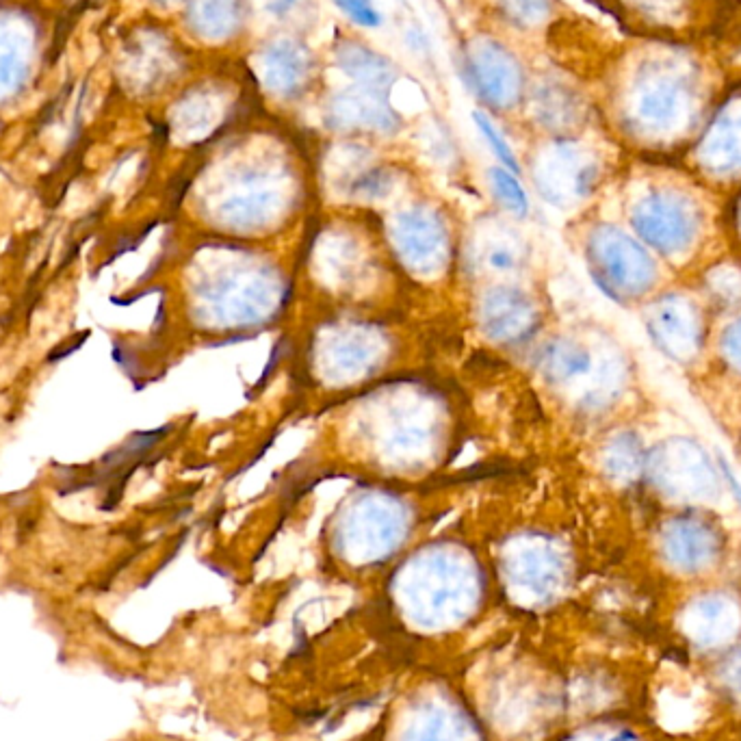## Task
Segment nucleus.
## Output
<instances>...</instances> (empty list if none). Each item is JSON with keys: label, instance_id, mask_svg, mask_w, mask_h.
<instances>
[{"label": "nucleus", "instance_id": "7", "mask_svg": "<svg viewBox=\"0 0 741 741\" xmlns=\"http://www.w3.org/2000/svg\"><path fill=\"white\" fill-rule=\"evenodd\" d=\"M317 271L325 286L338 293H356L364 278L373 276V258L347 230L325 234L317 245Z\"/></svg>", "mask_w": 741, "mask_h": 741}, {"label": "nucleus", "instance_id": "1", "mask_svg": "<svg viewBox=\"0 0 741 741\" xmlns=\"http://www.w3.org/2000/svg\"><path fill=\"white\" fill-rule=\"evenodd\" d=\"M198 312L213 328H254L282 306L284 286L278 271L247 254L224 252L219 267L206 271L195 286Z\"/></svg>", "mask_w": 741, "mask_h": 741}, {"label": "nucleus", "instance_id": "12", "mask_svg": "<svg viewBox=\"0 0 741 741\" xmlns=\"http://www.w3.org/2000/svg\"><path fill=\"white\" fill-rule=\"evenodd\" d=\"M334 5L341 9L345 16L362 26V29H377L382 24V13L373 5V0H334Z\"/></svg>", "mask_w": 741, "mask_h": 741}, {"label": "nucleus", "instance_id": "14", "mask_svg": "<svg viewBox=\"0 0 741 741\" xmlns=\"http://www.w3.org/2000/svg\"><path fill=\"white\" fill-rule=\"evenodd\" d=\"M399 3H403V5H406V3H408V0H399Z\"/></svg>", "mask_w": 741, "mask_h": 741}, {"label": "nucleus", "instance_id": "4", "mask_svg": "<svg viewBox=\"0 0 741 741\" xmlns=\"http://www.w3.org/2000/svg\"><path fill=\"white\" fill-rule=\"evenodd\" d=\"M388 245L414 278H436L453 258L451 230L432 208L412 206L388 224Z\"/></svg>", "mask_w": 741, "mask_h": 741}, {"label": "nucleus", "instance_id": "2", "mask_svg": "<svg viewBox=\"0 0 741 741\" xmlns=\"http://www.w3.org/2000/svg\"><path fill=\"white\" fill-rule=\"evenodd\" d=\"M373 406L371 423L362 421L369 423V427H360L377 464H382L386 471L414 473L434 460L442 416L432 397L408 390V393H395L390 403L388 399H380Z\"/></svg>", "mask_w": 741, "mask_h": 741}, {"label": "nucleus", "instance_id": "10", "mask_svg": "<svg viewBox=\"0 0 741 741\" xmlns=\"http://www.w3.org/2000/svg\"><path fill=\"white\" fill-rule=\"evenodd\" d=\"M488 182L490 189L494 193V198L501 204L505 213H510L512 217H525L529 211V200L527 193L520 185L514 172L505 167H492L488 172Z\"/></svg>", "mask_w": 741, "mask_h": 741}, {"label": "nucleus", "instance_id": "3", "mask_svg": "<svg viewBox=\"0 0 741 741\" xmlns=\"http://www.w3.org/2000/svg\"><path fill=\"white\" fill-rule=\"evenodd\" d=\"M393 343L371 323H345L325 330L315 345V371L325 384L345 388L369 380L390 358Z\"/></svg>", "mask_w": 741, "mask_h": 741}, {"label": "nucleus", "instance_id": "5", "mask_svg": "<svg viewBox=\"0 0 741 741\" xmlns=\"http://www.w3.org/2000/svg\"><path fill=\"white\" fill-rule=\"evenodd\" d=\"M341 518L343 540L349 546H358V549H390L408 533L412 510L408 503L397 494L388 492H367L360 497L351 499Z\"/></svg>", "mask_w": 741, "mask_h": 741}, {"label": "nucleus", "instance_id": "8", "mask_svg": "<svg viewBox=\"0 0 741 741\" xmlns=\"http://www.w3.org/2000/svg\"><path fill=\"white\" fill-rule=\"evenodd\" d=\"M466 256L477 273L512 278L525 267L527 245L510 224H486L475 230Z\"/></svg>", "mask_w": 741, "mask_h": 741}, {"label": "nucleus", "instance_id": "6", "mask_svg": "<svg viewBox=\"0 0 741 741\" xmlns=\"http://www.w3.org/2000/svg\"><path fill=\"white\" fill-rule=\"evenodd\" d=\"M475 319L492 343L518 345L536 330L538 308L516 282H494L477 297Z\"/></svg>", "mask_w": 741, "mask_h": 741}, {"label": "nucleus", "instance_id": "13", "mask_svg": "<svg viewBox=\"0 0 741 741\" xmlns=\"http://www.w3.org/2000/svg\"><path fill=\"white\" fill-rule=\"evenodd\" d=\"M724 679H726L728 685H731L733 692L741 696V650H739L737 655H733L731 661H728L726 672H724Z\"/></svg>", "mask_w": 741, "mask_h": 741}, {"label": "nucleus", "instance_id": "9", "mask_svg": "<svg viewBox=\"0 0 741 741\" xmlns=\"http://www.w3.org/2000/svg\"><path fill=\"white\" fill-rule=\"evenodd\" d=\"M26 76H29V65H26V52L22 50L20 37L0 29V94L20 87Z\"/></svg>", "mask_w": 741, "mask_h": 741}, {"label": "nucleus", "instance_id": "11", "mask_svg": "<svg viewBox=\"0 0 741 741\" xmlns=\"http://www.w3.org/2000/svg\"><path fill=\"white\" fill-rule=\"evenodd\" d=\"M473 120H475V126L479 128L481 137H484L486 143L490 146L492 154L497 156V159L503 163L505 169H510V172L518 174V172H520V165H518L516 154H514V150L510 148V143H507L505 137L499 133V128L492 124L490 117H488L486 113L475 111V113H473Z\"/></svg>", "mask_w": 741, "mask_h": 741}]
</instances>
